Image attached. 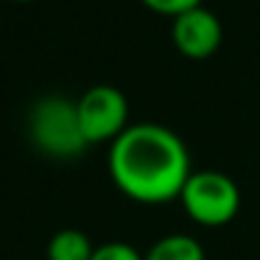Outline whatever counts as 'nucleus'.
I'll return each mask as SVG.
<instances>
[{
  "label": "nucleus",
  "instance_id": "1",
  "mask_svg": "<svg viewBox=\"0 0 260 260\" xmlns=\"http://www.w3.org/2000/svg\"><path fill=\"white\" fill-rule=\"evenodd\" d=\"M190 174L187 146L162 123H129L109 146V176L137 204H168L179 199Z\"/></svg>",
  "mask_w": 260,
  "mask_h": 260
},
{
  "label": "nucleus",
  "instance_id": "2",
  "mask_svg": "<svg viewBox=\"0 0 260 260\" xmlns=\"http://www.w3.org/2000/svg\"><path fill=\"white\" fill-rule=\"evenodd\" d=\"M25 126H28V140L34 143V148L53 159H73L90 146L81 135L76 101L64 95H45L34 101Z\"/></svg>",
  "mask_w": 260,
  "mask_h": 260
},
{
  "label": "nucleus",
  "instance_id": "3",
  "mask_svg": "<svg viewBox=\"0 0 260 260\" xmlns=\"http://www.w3.org/2000/svg\"><path fill=\"white\" fill-rule=\"evenodd\" d=\"M179 202L193 224L224 226L241 210V190L224 171H193L179 193Z\"/></svg>",
  "mask_w": 260,
  "mask_h": 260
},
{
  "label": "nucleus",
  "instance_id": "4",
  "mask_svg": "<svg viewBox=\"0 0 260 260\" xmlns=\"http://www.w3.org/2000/svg\"><path fill=\"white\" fill-rule=\"evenodd\" d=\"M81 135L90 143H109L112 146L129 129V101L112 84H95L76 101Z\"/></svg>",
  "mask_w": 260,
  "mask_h": 260
},
{
  "label": "nucleus",
  "instance_id": "5",
  "mask_svg": "<svg viewBox=\"0 0 260 260\" xmlns=\"http://www.w3.org/2000/svg\"><path fill=\"white\" fill-rule=\"evenodd\" d=\"M171 37H174V45L182 56L187 59H207L218 51L221 45V23L210 9L196 6L190 12L174 17V28H171Z\"/></svg>",
  "mask_w": 260,
  "mask_h": 260
},
{
  "label": "nucleus",
  "instance_id": "6",
  "mask_svg": "<svg viewBox=\"0 0 260 260\" xmlns=\"http://www.w3.org/2000/svg\"><path fill=\"white\" fill-rule=\"evenodd\" d=\"M143 260H204V249L193 235L185 232H174V235H162L146 254Z\"/></svg>",
  "mask_w": 260,
  "mask_h": 260
},
{
  "label": "nucleus",
  "instance_id": "7",
  "mask_svg": "<svg viewBox=\"0 0 260 260\" xmlns=\"http://www.w3.org/2000/svg\"><path fill=\"white\" fill-rule=\"evenodd\" d=\"M95 246L81 230H59L48 241V260H90Z\"/></svg>",
  "mask_w": 260,
  "mask_h": 260
},
{
  "label": "nucleus",
  "instance_id": "8",
  "mask_svg": "<svg viewBox=\"0 0 260 260\" xmlns=\"http://www.w3.org/2000/svg\"><path fill=\"white\" fill-rule=\"evenodd\" d=\"M90 260H143V254L123 241H109L104 246H95Z\"/></svg>",
  "mask_w": 260,
  "mask_h": 260
},
{
  "label": "nucleus",
  "instance_id": "9",
  "mask_svg": "<svg viewBox=\"0 0 260 260\" xmlns=\"http://www.w3.org/2000/svg\"><path fill=\"white\" fill-rule=\"evenodd\" d=\"M140 3L151 9L154 14H165V17H179V14L202 6V0H140Z\"/></svg>",
  "mask_w": 260,
  "mask_h": 260
},
{
  "label": "nucleus",
  "instance_id": "10",
  "mask_svg": "<svg viewBox=\"0 0 260 260\" xmlns=\"http://www.w3.org/2000/svg\"><path fill=\"white\" fill-rule=\"evenodd\" d=\"M14 3H34V0H14Z\"/></svg>",
  "mask_w": 260,
  "mask_h": 260
}]
</instances>
